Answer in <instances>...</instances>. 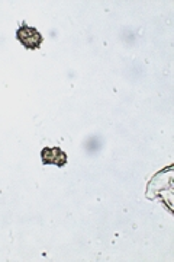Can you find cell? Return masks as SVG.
Masks as SVG:
<instances>
[{"mask_svg":"<svg viewBox=\"0 0 174 262\" xmlns=\"http://www.w3.org/2000/svg\"><path fill=\"white\" fill-rule=\"evenodd\" d=\"M16 38H18L19 42L28 50H38L44 41L42 35L38 32L37 29L28 27L27 24L19 27V29L16 31Z\"/></svg>","mask_w":174,"mask_h":262,"instance_id":"obj_1","label":"cell"},{"mask_svg":"<svg viewBox=\"0 0 174 262\" xmlns=\"http://www.w3.org/2000/svg\"><path fill=\"white\" fill-rule=\"evenodd\" d=\"M41 159L44 165H55L58 168H63L68 158L60 147H46L41 151Z\"/></svg>","mask_w":174,"mask_h":262,"instance_id":"obj_2","label":"cell"}]
</instances>
